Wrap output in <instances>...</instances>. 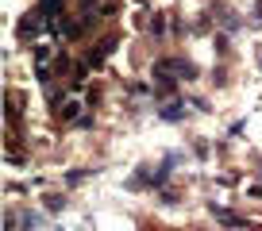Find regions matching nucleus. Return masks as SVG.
<instances>
[{
    "mask_svg": "<svg viewBox=\"0 0 262 231\" xmlns=\"http://www.w3.org/2000/svg\"><path fill=\"white\" fill-rule=\"evenodd\" d=\"M58 12H62V0H39V16L58 19Z\"/></svg>",
    "mask_w": 262,
    "mask_h": 231,
    "instance_id": "1",
    "label": "nucleus"
},
{
    "mask_svg": "<svg viewBox=\"0 0 262 231\" xmlns=\"http://www.w3.org/2000/svg\"><path fill=\"white\" fill-rule=\"evenodd\" d=\"M104 58H108V50H104V47H97V50H89L85 66H89V70H93V66H104Z\"/></svg>",
    "mask_w": 262,
    "mask_h": 231,
    "instance_id": "2",
    "label": "nucleus"
},
{
    "mask_svg": "<svg viewBox=\"0 0 262 231\" xmlns=\"http://www.w3.org/2000/svg\"><path fill=\"white\" fill-rule=\"evenodd\" d=\"M173 70H178V77H185V81H189V77H196V70L189 66V62H173Z\"/></svg>",
    "mask_w": 262,
    "mask_h": 231,
    "instance_id": "3",
    "label": "nucleus"
},
{
    "mask_svg": "<svg viewBox=\"0 0 262 231\" xmlns=\"http://www.w3.org/2000/svg\"><path fill=\"white\" fill-rule=\"evenodd\" d=\"M85 77H89V66H77V70H74V89H81Z\"/></svg>",
    "mask_w": 262,
    "mask_h": 231,
    "instance_id": "4",
    "label": "nucleus"
},
{
    "mask_svg": "<svg viewBox=\"0 0 262 231\" xmlns=\"http://www.w3.org/2000/svg\"><path fill=\"white\" fill-rule=\"evenodd\" d=\"M77 112H81V104L74 100V104H66V108H62V120H77Z\"/></svg>",
    "mask_w": 262,
    "mask_h": 231,
    "instance_id": "5",
    "label": "nucleus"
},
{
    "mask_svg": "<svg viewBox=\"0 0 262 231\" xmlns=\"http://www.w3.org/2000/svg\"><path fill=\"white\" fill-rule=\"evenodd\" d=\"M35 31V16H27V19H19V35H24V39H27V35H31Z\"/></svg>",
    "mask_w": 262,
    "mask_h": 231,
    "instance_id": "6",
    "label": "nucleus"
},
{
    "mask_svg": "<svg viewBox=\"0 0 262 231\" xmlns=\"http://www.w3.org/2000/svg\"><path fill=\"white\" fill-rule=\"evenodd\" d=\"M162 115H170V120H181V115H185V108H181V104H170V108H162Z\"/></svg>",
    "mask_w": 262,
    "mask_h": 231,
    "instance_id": "7",
    "label": "nucleus"
},
{
    "mask_svg": "<svg viewBox=\"0 0 262 231\" xmlns=\"http://www.w3.org/2000/svg\"><path fill=\"white\" fill-rule=\"evenodd\" d=\"M62 31H66V39H77V35H81V24H62Z\"/></svg>",
    "mask_w": 262,
    "mask_h": 231,
    "instance_id": "8",
    "label": "nucleus"
}]
</instances>
